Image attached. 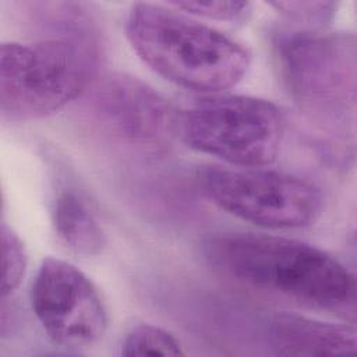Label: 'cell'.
<instances>
[{
  "label": "cell",
  "instance_id": "obj_1",
  "mask_svg": "<svg viewBox=\"0 0 357 357\" xmlns=\"http://www.w3.org/2000/svg\"><path fill=\"white\" fill-rule=\"evenodd\" d=\"M204 259L222 275L300 305L342 312L356 301L350 271L326 251L283 236L223 231L208 236Z\"/></svg>",
  "mask_w": 357,
  "mask_h": 357
},
{
  "label": "cell",
  "instance_id": "obj_2",
  "mask_svg": "<svg viewBox=\"0 0 357 357\" xmlns=\"http://www.w3.org/2000/svg\"><path fill=\"white\" fill-rule=\"evenodd\" d=\"M124 31L132 50L153 73L192 92L230 89L251 64V53L241 42L169 3L131 4Z\"/></svg>",
  "mask_w": 357,
  "mask_h": 357
},
{
  "label": "cell",
  "instance_id": "obj_3",
  "mask_svg": "<svg viewBox=\"0 0 357 357\" xmlns=\"http://www.w3.org/2000/svg\"><path fill=\"white\" fill-rule=\"evenodd\" d=\"M99 47L82 28L35 42L0 46V112L4 119L49 116L84 95L96 81Z\"/></svg>",
  "mask_w": 357,
  "mask_h": 357
},
{
  "label": "cell",
  "instance_id": "obj_4",
  "mask_svg": "<svg viewBox=\"0 0 357 357\" xmlns=\"http://www.w3.org/2000/svg\"><path fill=\"white\" fill-rule=\"evenodd\" d=\"M275 46L280 74L300 110L325 128H353L354 35L298 31L278 36Z\"/></svg>",
  "mask_w": 357,
  "mask_h": 357
},
{
  "label": "cell",
  "instance_id": "obj_5",
  "mask_svg": "<svg viewBox=\"0 0 357 357\" xmlns=\"http://www.w3.org/2000/svg\"><path fill=\"white\" fill-rule=\"evenodd\" d=\"M286 132L282 110L251 95L198 99L177 117V134L194 151L236 167H266L280 152Z\"/></svg>",
  "mask_w": 357,
  "mask_h": 357
},
{
  "label": "cell",
  "instance_id": "obj_6",
  "mask_svg": "<svg viewBox=\"0 0 357 357\" xmlns=\"http://www.w3.org/2000/svg\"><path fill=\"white\" fill-rule=\"evenodd\" d=\"M197 183L218 208L264 229L308 226L324 206L322 191L312 181L268 167L206 165L198 169Z\"/></svg>",
  "mask_w": 357,
  "mask_h": 357
},
{
  "label": "cell",
  "instance_id": "obj_7",
  "mask_svg": "<svg viewBox=\"0 0 357 357\" xmlns=\"http://www.w3.org/2000/svg\"><path fill=\"white\" fill-rule=\"evenodd\" d=\"M29 301L47 337L67 349L96 343L107 326V311L92 280L73 264L45 258L32 280Z\"/></svg>",
  "mask_w": 357,
  "mask_h": 357
},
{
  "label": "cell",
  "instance_id": "obj_8",
  "mask_svg": "<svg viewBox=\"0 0 357 357\" xmlns=\"http://www.w3.org/2000/svg\"><path fill=\"white\" fill-rule=\"evenodd\" d=\"M96 121L113 137L138 148H160L177 132V117L167 99L142 79L109 73L89 88Z\"/></svg>",
  "mask_w": 357,
  "mask_h": 357
},
{
  "label": "cell",
  "instance_id": "obj_9",
  "mask_svg": "<svg viewBox=\"0 0 357 357\" xmlns=\"http://www.w3.org/2000/svg\"><path fill=\"white\" fill-rule=\"evenodd\" d=\"M269 343L279 356H342L356 351V329L294 312H276L268 326Z\"/></svg>",
  "mask_w": 357,
  "mask_h": 357
},
{
  "label": "cell",
  "instance_id": "obj_10",
  "mask_svg": "<svg viewBox=\"0 0 357 357\" xmlns=\"http://www.w3.org/2000/svg\"><path fill=\"white\" fill-rule=\"evenodd\" d=\"M56 234L74 254L95 257L106 245V234L88 202L73 188L57 192L52 202Z\"/></svg>",
  "mask_w": 357,
  "mask_h": 357
},
{
  "label": "cell",
  "instance_id": "obj_11",
  "mask_svg": "<svg viewBox=\"0 0 357 357\" xmlns=\"http://www.w3.org/2000/svg\"><path fill=\"white\" fill-rule=\"evenodd\" d=\"M121 354L126 357L134 356H183L181 343L166 329L139 324L131 328L121 344Z\"/></svg>",
  "mask_w": 357,
  "mask_h": 357
},
{
  "label": "cell",
  "instance_id": "obj_12",
  "mask_svg": "<svg viewBox=\"0 0 357 357\" xmlns=\"http://www.w3.org/2000/svg\"><path fill=\"white\" fill-rule=\"evenodd\" d=\"M1 252H3V275H1V297L6 298L21 283L26 264V250L20 236L4 222L1 225Z\"/></svg>",
  "mask_w": 357,
  "mask_h": 357
},
{
  "label": "cell",
  "instance_id": "obj_13",
  "mask_svg": "<svg viewBox=\"0 0 357 357\" xmlns=\"http://www.w3.org/2000/svg\"><path fill=\"white\" fill-rule=\"evenodd\" d=\"M169 4L185 14L230 22L247 20L251 13L248 1H173Z\"/></svg>",
  "mask_w": 357,
  "mask_h": 357
},
{
  "label": "cell",
  "instance_id": "obj_14",
  "mask_svg": "<svg viewBox=\"0 0 357 357\" xmlns=\"http://www.w3.org/2000/svg\"><path fill=\"white\" fill-rule=\"evenodd\" d=\"M269 6L287 20L310 26H322L332 20L337 8L335 1H272Z\"/></svg>",
  "mask_w": 357,
  "mask_h": 357
}]
</instances>
